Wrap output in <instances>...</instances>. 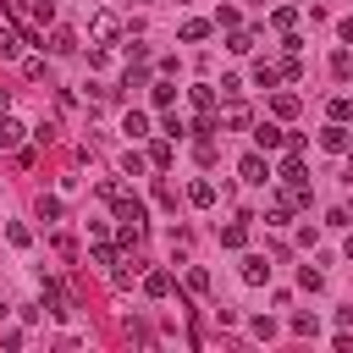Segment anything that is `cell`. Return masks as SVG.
I'll return each instance as SVG.
<instances>
[{"mask_svg":"<svg viewBox=\"0 0 353 353\" xmlns=\"http://www.w3.org/2000/svg\"><path fill=\"white\" fill-rule=\"evenodd\" d=\"M292 22H298V11H292V6H276V11H270V28H281V33H287Z\"/></svg>","mask_w":353,"mask_h":353,"instance_id":"23","label":"cell"},{"mask_svg":"<svg viewBox=\"0 0 353 353\" xmlns=\"http://www.w3.org/2000/svg\"><path fill=\"white\" fill-rule=\"evenodd\" d=\"M6 237H11V243H17V248H28V243H33V232H28V226H22V221H11V226H6Z\"/></svg>","mask_w":353,"mask_h":353,"instance_id":"28","label":"cell"},{"mask_svg":"<svg viewBox=\"0 0 353 353\" xmlns=\"http://www.w3.org/2000/svg\"><path fill=\"white\" fill-rule=\"evenodd\" d=\"M210 28H215V22H204V17H188V22H182V44H199V39H210Z\"/></svg>","mask_w":353,"mask_h":353,"instance_id":"11","label":"cell"},{"mask_svg":"<svg viewBox=\"0 0 353 353\" xmlns=\"http://www.w3.org/2000/svg\"><path fill=\"white\" fill-rule=\"evenodd\" d=\"M72 50H77V33L72 28H55L50 33V55H72Z\"/></svg>","mask_w":353,"mask_h":353,"instance_id":"12","label":"cell"},{"mask_svg":"<svg viewBox=\"0 0 353 353\" xmlns=\"http://www.w3.org/2000/svg\"><path fill=\"white\" fill-rule=\"evenodd\" d=\"M121 132H127V138H149V116H143V110H127Z\"/></svg>","mask_w":353,"mask_h":353,"instance_id":"15","label":"cell"},{"mask_svg":"<svg viewBox=\"0 0 353 353\" xmlns=\"http://www.w3.org/2000/svg\"><path fill=\"white\" fill-rule=\"evenodd\" d=\"M254 143H259V149H281V143H287V132H281L276 121H259V127H254Z\"/></svg>","mask_w":353,"mask_h":353,"instance_id":"7","label":"cell"},{"mask_svg":"<svg viewBox=\"0 0 353 353\" xmlns=\"http://www.w3.org/2000/svg\"><path fill=\"white\" fill-rule=\"evenodd\" d=\"M276 77H281V66H265V61L254 66V88H276Z\"/></svg>","mask_w":353,"mask_h":353,"instance_id":"20","label":"cell"},{"mask_svg":"<svg viewBox=\"0 0 353 353\" xmlns=\"http://www.w3.org/2000/svg\"><path fill=\"white\" fill-rule=\"evenodd\" d=\"M22 44H28V39H22L17 28H6V22H0V61H17V55H22Z\"/></svg>","mask_w":353,"mask_h":353,"instance_id":"9","label":"cell"},{"mask_svg":"<svg viewBox=\"0 0 353 353\" xmlns=\"http://www.w3.org/2000/svg\"><path fill=\"white\" fill-rule=\"evenodd\" d=\"M347 182H353V149H347Z\"/></svg>","mask_w":353,"mask_h":353,"instance_id":"37","label":"cell"},{"mask_svg":"<svg viewBox=\"0 0 353 353\" xmlns=\"http://www.w3.org/2000/svg\"><path fill=\"white\" fill-rule=\"evenodd\" d=\"M336 33H342V44H353V17H347V22L336 28Z\"/></svg>","mask_w":353,"mask_h":353,"instance_id":"34","label":"cell"},{"mask_svg":"<svg viewBox=\"0 0 353 353\" xmlns=\"http://www.w3.org/2000/svg\"><path fill=\"white\" fill-rule=\"evenodd\" d=\"M171 99H176V88H171V83L160 77V83H154V105H171Z\"/></svg>","mask_w":353,"mask_h":353,"instance_id":"30","label":"cell"},{"mask_svg":"<svg viewBox=\"0 0 353 353\" xmlns=\"http://www.w3.org/2000/svg\"><path fill=\"white\" fill-rule=\"evenodd\" d=\"M55 254H61V259H72V254H77V243H72L66 232H55Z\"/></svg>","mask_w":353,"mask_h":353,"instance_id":"32","label":"cell"},{"mask_svg":"<svg viewBox=\"0 0 353 353\" xmlns=\"http://www.w3.org/2000/svg\"><path fill=\"white\" fill-rule=\"evenodd\" d=\"M270 110H276V116H298V94H276Z\"/></svg>","mask_w":353,"mask_h":353,"instance_id":"24","label":"cell"},{"mask_svg":"<svg viewBox=\"0 0 353 353\" xmlns=\"http://www.w3.org/2000/svg\"><path fill=\"white\" fill-rule=\"evenodd\" d=\"M298 287H303V292H320V287H325V276H320L314 265H303V270H298Z\"/></svg>","mask_w":353,"mask_h":353,"instance_id":"22","label":"cell"},{"mask_svg":"<svg viewBox=\"0 0 353 353\" xmlns=\"http://www.w3.org/2000/svg\"><path fill=\"white\" fill-rule=\"evenodd\" d=\"M188 204L210 210V204H215V188H210V182H193V188H188Z\"/></svg>","mask_w":353,"mask_h":353,"instance_id":"18","label":"cell"},{"mask_svg":"<svg viewBox=\"0 0 353 353\" xmlns=\"http://www.w3.org/2000/svg\"><path fill=\"white\" fill-rule=\"evenodd\" d=\"M116 33H121V22H116L110 11H94V22H88V39H94V44H110Z\"/></svg>","mask_w":353,"mask_h":353,"instance_id":"3","label":"cell"},{"mask_svg":"<svg viewBox=\"0 0 353 353\" xmlns=\"http://www.w3.org/2000/svg\"><path fill=\"white\" fill-rule=\"evenodd\" d=\"M6 110H11V94H6V88H0V116H6Z\"/></svg>","mask_w":353,"mask_h":353,"instance_id":"35","label":"cell"},{"mask_svg":"<svg viewBox=\"0 0 353 353\" xmlns=\"http://www.w3.org/2000/svg\"><path fill=\"white\" fill-rule=\"evenodd\" d=\"M237 176H243L248 188H265V182H270V165H265V154H243V160H237Z\"/></svg>","mask_w":353,"mask_h":353,"instance_id":"1","label":"cell"},{"mask_svg":"<svg viewBox=\"0 0 353 353\" xmlns=\"http://www.w3.org/2000/svg\"><path fill=\"white\" fill-rule=\"evenodd\" d=\"M221 127L243 132V127H248V105H243V99H226V110H221Z\"/></svg>","mask_w":353,"mask_h":353,"instance_id":"6","label":"cell"},{"mask_svg":"<svg viewBox=\"0 0 353 353\" xmlns=\"http://www.w3.org/2000/svg\"><path fill=\"white\" fill-rule=\"evenodd\" d=\"M88 259H94V265H116V248H110L105 237H94V254H88Z\"/></svg>","mask_w":353,"mask_h":353,"instance_id":"25","label":"cell"},{"mask_svg":"<svg viewBox=\"0 0 353 353\" xmlns=\"http://www.w3.org/2000/svg\"><path fill=\"white\" fill-rule=\"evenodd\" d=\"M221 243H226V248H243V243H248V215H237L232 226H221Z\"/></svg>","mask_w":353,"mask_h":353,"instance_id":"10","label":"cell"},{"mask_svg":"<svg viewBox=\"0 0 353 353\" xmlns=\"http://www.w3.org/2000/svg\"><path fill=\"white\" fill-rule=\"evenodd\" d=\"M325 116H331V121H353V99H347V94H336V99L325 105Z\"/></svg>","mask_w":353,"mask_h":353,"instance_id":"17","label":"cell"},{"mask_svg":"<svg viewBox=\"0 0 353 353\" xmlns=\"http://www.w3.org/2000/svg\"><path fill=\"white\" fill-rule=\"evenodd\" d=\"M320 149H331V154H347V127H342V121L320 127Z\"/></svg>","mask_w":353,"mask_h":353,"instance_id":"4","label":"cell"},{"mask_svg":"<svg viewBox=\"0 0 353 353\" xmlns=\"http://www.w3.org/2000/svg\"><path fill=\"white\" fill-rule=\"evenodd\" d=\"M210 287V270L204 265H188V292H204Z\"/></svg>","mask_w":353,"mask_h":353,"instance_id":"26","label":"cell"},{"mask_svg":"<svg viewBox=\"0 0 353 353\" xmlns=\"http://www.w3.org/2000/svg\"><path fill=\"white\" fill-rule=\"evenodd\" d=\"M347 72H353V55L336 50V55H331V77H347Z\"/></svg>","mask_w":353,"mask_h":353,"instance_id":"27","label":"cell"},{"mask_svg":"<svg viewBox=\"0 0 353 353\" xmlns=\"http://www.w3.org/2000/svg\"><path fill=\"white\" fill-rule=\"evenodd\" d=\"M248 331H254V336H259V342H270V336H276V320H254V325H248Z\"/></svg>","mask_w":353,"mask_h":353,"instance_id":"33","label":"cell"},{"mask_svg":"<svg viewBox=\"0 0 353 353\" xmlns=\"http://www.w3.org/2000/svg\"><path fill=\"white\" fill-rule=\"evenodd\" d=\"M143 292H149V298H165V292H171V270H149V276H143Z\"/></svg>","mask_w":353,"mask_h":353,"instance_id":"13","label":"cell"},{"mask_svg":"<svg viewBox=\"0 0 353 353\" xmlns=\"http://www.w3.org/2000/svg\"><path fill=\"white\" fill-rule=\"evenodd\" d=\"M347 259H353V237H347Z\"/></svg>","mask_w":353,"mask_h":353,"instance_id":"38","label":"cell"},{"mask_svg":"<svg viewBox=\"0 0 353 353\" xmlns=\"http://www.w3.org/2000/svg\"><path fill=\"white\" fill-rule=\"evenodd\" d=\"M292 331H298V336H314L320 325H314V314H292Z\"/></svg>","mask_w":353,"mask_h":353,"instance_id":"29","label":"cell"},{"mask_svg":"<svg viewBox=\"0 0 353 353\" xmlns=\"http://www.w3.org/2000/svg\"><path fill=\"white\" fill-rule=\"evenodd\" d=\"M39 221H44V226L61 221V199H55V193H39Z\"/></svg>","mask_w":353,"mask_h":353,"instance_id":"19","label":"cell"},{"mask_svg":"<svg viewBox=\"0 0 353 353\" xmlns=\"http://www.w3.org/2000/svg\"><path fill=\"white\" fill-rule=\"evenodd\" d=\"M22 138H28V127L11 121V116H0V149H22Z\"/></svg>","mask_w":353,"mask_h":353,"instance_id":"8","label":"cell"},{"mask_svg":"<svg viewBox=\"0 0 353 353\" xmlns=\"http://www.w3.org/2000/svg\"><path fill=\"white\" fill-rule=\"evenodd\" d=\"M226 50H232V55H248V50H254V28H232Z\"/></svg>","mask_w":353,"mask_h":353,"instance_id":"14","label":"cell"},{"mask_svg":"<svg viewBox=\"0 0 353 353\" xmlns=\"http://www.w3.org/2000/svg\"><path fill=\"white\" fill-rule=\"evenodd\" d=\"M243 281H248V287H265V281H270V259L248 254V259H243Z\"/></svg>","mask_w":353,"mask_h":353,"instance_id":"5","label":"cell"},{"mask_svg":"<svg viewBox=\"0 0 353 353\" xmlns=\"http://www.w3.org/2000/svg\"><path fill=\"white\" fill-rule=\"evenodd\" d=\"M6 314H11V303H6V298H0V320H6Z\"/></svg>","mask_w":353,"mask_h":353,"instance_id":"36","label":"cell"},{"mask_svg":"<svg viewBox=\"0 0 353 353\" xmlns=\"http://www.w3.org/2000/svg\"><path fill=\"white\" fill-rule=\"evenodd\" d=\"M193 154H199V160H204V165H210V160H215V143H210V132H204V138H199V143H193Z\"/></svg>","mask_w":353,"mask_h":353,"instance_id":"31","label":"cell"},{"mask_svg":"<svg viewBox=\"0 0 353 353\" xmlns=\"http://www.w3.org/2000/svg\"><path fill=\"white\" fill-rule=\"evenodd\" d=\"M188 99H193L199 110H215V88H210V83H193V88H188Z\"/></svg>","mask_w":353,"mask_h":353,"instance_id":"16","label":"cell"},{"mask_svg":"<svg viewBox=\"0 0 353 353\" xmlns=\"http://www.w3.org/2000/svg\"><path fill=\"white\" fill-rule=\"evenodd\" d=\"M110 204H116V221H127V226H143V221H149V210H143V199H132V193H116Z\"/></svg>","mask_w":353,"mask_h":353,"instance_id":"2","label":"cell"},{"mask_svg":"<svg viewBox=\"0 0 353 353\" xmlns=\"http://www.w3.org/2000/svg\"><path fill=\"white\" fill-rule=\"evenodd\" d=\"M149 165H154V171H165V165H171V138H160V143L149 149Z\"/></svg>","mask_w":353,"mask_h":353,"instance_id":"21","label":"cell"}]
</instances>
